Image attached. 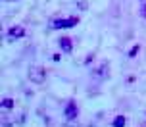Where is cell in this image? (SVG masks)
<instances>
[{
  "instance_id": "cell-1",
  "label": "cell",
  "mask_w": 146,
  "mask_h": 127,
  "mask_svg": "<svg viewBox=\"0 0 146 127\" xmlns=\"http://www.w3.org/2000/svg\"><path fill=\"white\" fill-rule=\"evenodd\" d=\"M90 77H92L94 81H98V83L106 81V79L110 77V62H108V60H100V62L94 66V69H92Z\"/></svg>"
},
{
  "instance_id": "cell-2",
  "label": "cell",
  "mask_w": 146,
  "mask_h": 127,
  "mask_svg": "<svg viewBox=\"0 0 146 127\" xmlns=\"http://www.w3.org/2000/svg\"><path fill=\"white\" fill-rule=\"evenodd\" d=\"M29 79L36 85H42L46 81V71L42 66H31L29 67Z\"/></svg>"
},
{
  "instance_id": "cell-3",
  "label": "cell",
  "mask_w": 146,
  "mask_h": 127,
  "mask_svg": "<svg viewBox=\"0 0 146 127\" xmlns=\"http://www.w3.org/2000/svg\"><path fill=\"white\" fill-rule=\"evenodd\" d=\"M77 23H79V17L73 15V17H69V19H52L50 27H52V29H67V27L77 25Z\"/></svg>"
},
{
  "instance_id": "cell-4",
  "label": "cell",
  "mask_w": 146,
  "mask_h": 127,
  "mask_svg": "<svg viewBox=\"0 0 146 127\" xmlns=\"http://www.w3.org/2000/svg\"><path fill=\"white\" fill-rule=\"evenodd\" d=\"M21 37H25V29L21 25H14V27L8 29V43H14L15 39H21Z\"/></svg>"
},
{
  "instance_id": "cell-5",
  "label": "cell",
  "mask_w": 146,
  "mask_h": 127,
  "mask_svg": "<svg viewBox=\"0 0 146 127\" xmlns=\"http://www.w3.org/2000/svg\"><path fill=\"white\" fill-rule=\"evenodd\" d=\"M77 116H79V106L75 104V100H69L66 106V118L69 121H73V120H77Z\"/></svg>"
},
{
  "instance_id": "cell-6",
  "label": "cell",
  "mask_w": 146,
  "mask_h": 127,
  "mask_svg": "<svg viewBox=\"0 0 146 127\" xmlns=\"http://www.w3.org/2000/svg\"><path fill=\"white\" fill-rule=\"evenodd\" d=\"M58 45H60V48H62L66 54L73 52V45H71V39H69V37H62L58 41Z\"/></svg>"
},
{
  "instance_id": "cell-7",
  "label": "cell",
  "mask_w": 146,
  "mask_h": 127,
  "mask_svg": "<svg viewBox=\"0 0 146 127\" xmlns=\"http://www.w3.org/2000/svg\"><path fill=\"white\" fill-rule=\"evenodd\" d=\"M125 123H127L125 116H117L115 120H113V127H125Z\"/></svg>"
},
{
  "instance_id": "cell-8",
  "label": "cell",
  "mask_w": 146,
  "mask_h": 127,
  "mask_svg": "<svg viewBox=\"0 0 146 127\" xmlns=\"http://www.w3.org/2000/svg\"><path fill=\"white\" fill-rule=\"evenodd\" d=\"M2 108H4L6 112H10V110L14 108V100H12V98H4V100H2Z\"/></svg>"
},
{
  "instance_id": "cell-9",
  "label": "cell",
  "mask_w": 146,
  "mask_h": 127,
  "mask_svg": "<svg viewBox=\"0 0 146 127\" xmlns=\"http://www.w3.org/2000/svg\"><path fill=\"white\" fill-rule=\"evenodd\" d=\"M140 15L146 19V0H140Z\"/></svg>"
},
{
  "instance_id": "cell-10",
  "label": "cell",
  "mask_w": 146,
  "mask_h": 127,
  "mask_svg": "<svg viewBox=\"0 0 146 127\" xmlns=\"http://www.w3.org/2000/svg\"><path fill=\"white\" fill-rule=\"evenodd\" d=\"M6 2H12V0H6Z\"/></svg>"
}]
</instances>
